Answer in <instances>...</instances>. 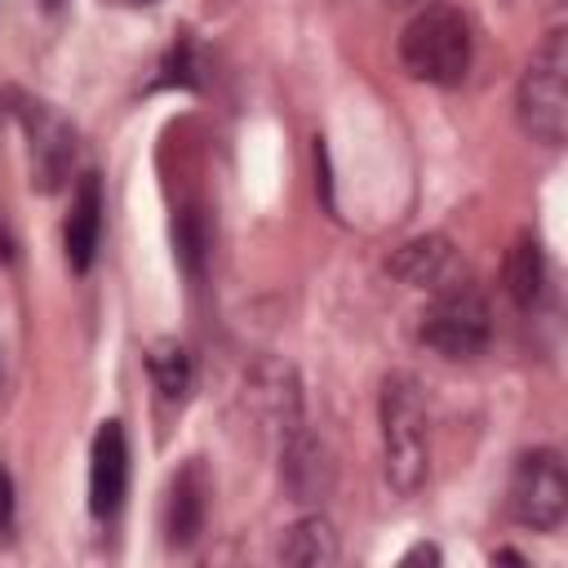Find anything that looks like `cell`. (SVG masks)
<instances>
[{
	"label": "cell",
	"mask_w": 568,
	"mask_h": 568,
	"mask_svg": "<svg viewBox=\"0 0 568 568\" xmlns=\"http://www.w3.org/2000/svg\"><path fill=\"white\" fill-rule=\"evenodd\" d=\"M146 373H151V386L160 390L164 404H182L186 399V390H191V355L173 337H160L146 351Z\"/></svg>",
	"instance_id": "obj_14"
},
{
	"label": "cell",
	"mask_w": 568,
	"mask_h": 568,
	"mask_svg": "<svg viewBox=\"0 0 568 568\" xmlns=\"http://www.w3.org/2000/svg\"><path fill=\"white\" fill-rule=\"evenodd\" d=\"M173 235H178V257H182V266H186L191 275H200V271H204V253H209V231H204V217H200L195 209H186V213L178 217Z\"/></svg>",
	"instance_id": "obj_15"
},
{
	"label": "cell",
	"mask_w": 568,
	"mask_h": 568,
	"mask_svg": "<svg viewBox=\"0 0 568 568\" xmlns=\"http://www.w3.org/2000/svg\"><path fill=\"white\" fill-rule=\"evenodd\" d=\"M209 497H213V484H209V470L200 457L182 462L164 488V541L169 550H191L204 532V519H209Z\"/></svg>",
	"instance_id": "obj_6"
},
{
	"label": "cell",
	"mask_w": 568,
	"mask_h": 568,
	"mask_svg": "<svg viewBox=\"0 0 568 568\" xmlns=\"http://www.w3.org/2000/svg\"><path fill=\"white\" fill-rule=\"evenodd\" d=\"M275 555H280V564H293V568H328V564H337V532L324 515H306L284 528Z\"/></svg>",
	"instance_id": "obj_12"
},
{
	"label": "cell",
	"mask_w": 568,
	"mask_h": 568,
	"mask_svg": "<svg viewBox=\"0 0 568 568\" xmlns=\"http://www.w3.org/2000/svg\"><path fill=\"white\" fill-rule=\"evenodd\" d=\"M475 58V40H470V22L453 9V4H430L422 9L404 36H399V62L413 80L422 84H439V89H457L470 71Z\"/></svg>",
	"instance_id": "obj_2"
},
{
	"label": "cell",
	"mask_w": 568,
	"mask_h": 568,
	"mask_svg": "<svg viewBox=\"0 0 568 568\" xmlns=\"http://www.w3.org/2000/svg\"><path fill=\"white\" fill-rule=\"evenodd\" d=\"M506 510L532 532H555L568 515V470L555 448H528L515 457L506 484Z\"/></svg>",
	"instance_id": "obj_5"
},
{
	"label": "cell",
	"mask_w": 568,
	"mask_h": 568,
	"mask_svg": "<svg viewBox=\"0 0 568 568\" xmlns=\"http://www.w3.org/2000/svg\"><path fill=\"white\" fill-rule=\"evenodd\" d=\"M9 541H13V479L0 466V546H9Z\"/></svg>",
	"instance_id": "obj_16"
},
{
	"label": "cell",
	"mask_w": 568,
	"mask_h": 568,
	"mask_svg": "<svg viewBox=\"0 0 568 568\" xmlns=\"http://www.w3.org/2000/svg\"><path fill=\"white\" fill-rule=\"evenodd\" d=\"M36 106V120H31V111H27V124H31V151H36V173H40V182L44 186H53L58 182V173L67 169V160H71V133L40 106V102H31Z\"/></svg>",
	"instance_id": "obj_13"
},
{
	"label": "cell",
	"mask_w": 568,
	"mask_h": 568,
	"mask_svg": "<svg viewBox=\"0 0 568 568\" xmlns=\"http://www.w3.org/2000/svg\"><path fill=\"white\" fill-rule=\"evenodd\" d=\"M417 337H422V346H430L444 359H475V355H484L488 342H493L488 297L475 284H466V280H453V284L435 288V302L422 311Z\"/></svg>",
	"instance_id": "obj_4"
},
{
	"label": "cell",
	"mask_w": 568,
	"mask_h": 568,
	"mask_svg": "<svg viewBox=\"0 0 568 568\" xmlns=\"http://www.w3.org/2000/svg\"><path fill=\"white\" fill-rule=\"evenodd\" d=\"M422 559H426V564H439V550H435V546H417V550H408L399 564L408 568V564H422Z\"/></svg>",
	"instance_id": "obj_17"
},
{
	"label": "cell",
	"mask_w": 568,
	"mask_h": 568,
	"mask_svg": "<svg viewBox=\"0 0 568 568\" xmlns=\"http://www.w3.org/2000/svg\"><path fill=\"white\" fill-rule=\"evenodd\" d=\"M386 271L408 288H444L457 280V248L448 235H413L390 253Z\"/></svg>",
	"instance_id": "obj_9"
},
{
	"label": "cell",
	"mask_w": 568,
	"mask_h": 568,
	"mask_svg": "<svg viewBox=\"0 0 568 568\" xmlns=\"http://www.w3.org/2000/svg\"><path fill=\"white\" fill-rule=\"evenodd\" d=\"M382 422V475L399 497H413L430 479V399L426 386L395 368L382 377L377 395Z\"/></svg>",
	"instance_id": "obj_1"
},
{
	"label": "cell",
	"mask_w": 568,
	"mask_h": 568,
	"mask_svg": "<svg viewBox=\"0 0 568 568\" xmlns=\"http://www.w3.org/2000/svg\"><path fill=\"white\" fill-rule=\"evenodd\" d=\"M129 488V439L124 426L111 417L98 426L89 448V510L93 519H111Z\"/></svg>",
	"instance_id": "obj_7"
},
{
	"label": "cell",
	"mask_w": 568,
	"mask_h": 568,
	"mask_svg": "<svg viewBox=\"0 0 568 568\" xmlns=\"http://www.w3.org/2000/svg\"><path fill=\"white\" fill-rule=\"evenodd\" d=\"M280 475H284V484H288V493L297 501H315V497H324L333 488L328 448L306 422L280 430Z\"/></svg>",
	"instance_id": "obj_8"
},
{
	"label": "cell",
	"mask_w": 568,
	"mask_h": 568,
	"mask_svg": "<svg viewBox=\"0 0 568 568\" xmlns=\"http://www.w3.org/2000/svg\"><path fill=\"white\" fill-rule=\"evenodd\" d=\"M98 240H102V182L98 173H84L75 195H71V213H67V266L75 275H84L98 257Z\"/></svg>",
	"instance_id": "obj_10"
},
{
	"label": "cell",
	"mask_w": 568,
	"mask_h": 568,
	"mask_svg": "<svg viewBox=\"0 0 568 568\" xmlns=\"http://www.w3.org/2000/svg\"><path fill=\"white\" fill-rule=\"evenodd\" d=\"M515 120L541 146H564L568 138V40L564 27L546 31L532 49L519 89H515Z\"/></svg>",
	"instance_id": "obj_3"
},
{
	"label": "cell",
	"mask_w": 568,
	"mask_h": 568,
	"mask_svg": "<svg viewBox=\"0 0 568 568\" xmlns=\"http://www.w3.org/2000/svg\"><path fill=\"white\" fill-rule=\"evenodd\" d=\"M506 293L524 315H532L546 302V257L528 231L515 235V244L506 253Z\"/></svg>",
	"instance_id": "obj_11"
}]
</instances>
